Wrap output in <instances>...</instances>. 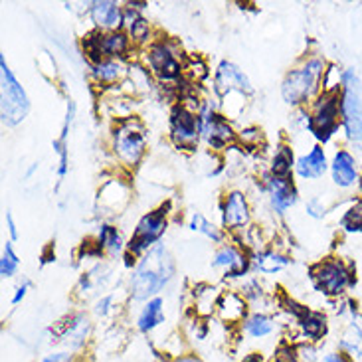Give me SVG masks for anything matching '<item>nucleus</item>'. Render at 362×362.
Returning <instances> with one entry per match:
<instances>
[{"instance_id": "5701e85b", "label": "nucleus", "mask_w": 362, "mask_h": 362, "mask_svg": "<svg viewBox=\"0 0 362 362\" xmlns=\"http://www.w3.org/2000/svg\"><path fill=\"white\" fill-rule=\"evenodd\" d=\"M255 265L262 274H277L289 265V259L277 252H262L255 255Z\"/></svg>"}, {"instance_id": "f704fd0d", "label": "nucleus", "mask_w": 362, "mask_h": 362, "mask_svg": "<svg viewBox=\"0 0 362 362\" xmlns=\"http://www.w3.org/2000/svg\"><path fill=\"white\" fill-rule=\"evenodd\" d=\"M6 226H8L10 240H12V242H16V240H18V230H16L14 218H12V214H10V212H6Z\"/></svg>"}, {"instance_id": "dca6fc26", "label": "nucleus", "mask_w": 362, "mask_h": 362, "mask_svg": "<svg viewBox=\"0 0 362 362\" xmlns=\"http://www.w3.org/2000/svg\"><path fill=\"white\" fill-rule=\"evenodd\" d=\"M331 175H333V182L339 188H351L358 180L356 158L349 151H344V148L339 151L334 155L333 163H331Z\"/></svg>"}, {"instance_id": "1a4fd4ad", "label": "nucleus", "mask_w": 362, "mask_h": 362, "mask_svg": "<svg viewBox=\"0 0 362 362\" xmlns=\"http://www.w3.org/2000/svg\"><path fill=\"white\" fill-rule=\"evenodd\" d=\"M202 135L200 115L186 105H175L170 111V137L180 148H194Z\"/></svg>"}, {"instance_id": "6e6552de", "label": "nucleus", "mask_w": 362, "mask_h": 362, "mask_svg": "<svg viewBox=\"0 0 362 362\" xmlns=\"http://www.w3.org/2000/svg\"><path fill=\"white\" fill-rule=\"evenodd\" d=\"M145 145H147L145 131H143V127L139 125L137 121H125L115 131V135H113L115 155L129 167L139 165V160H141L143 153H145Z\"/></svg>"}, {"instance_id": "aec40b11", "label": "nucleus", "mask_w": 362, "mask_h": 362, "mask_svg": "<svg viewBox=\"0 0 362 362\" xmlns=\"http://www.w3.org/2000/svg\"><path fill=\"white\" fill-rule=\"evenodd\" d=\"M160 323H165V313H163V299L155 297L148 299V303L143 307V311L139 315L137 327L141 333H148Z\"/></svg>"}, {"instance_id": "20e7f679", "label": "nucleus", "mask_w": 362, "mask_h": 362, "mask_svg": "<svg viewBox=\"0 0 362 362\" xmlns=\"http://www.w3.org/2000/svg\"><path fill=\"white\" fill-rule=\"evenodd\" d=\"M0 74H2V121L4 125L14 127L28 115L30 101L20 81L6 66V59L0 58Z\"/></svg>"}, {"instance_id": "423d86ee", "label": "nucleus", "mask_w": 362, "mask_h": 362, "mask_svg": "<svg viewBox=\"0 0 362 362\" xmlns=\"http://www.w3.org/2000/svg\"><path fill=\"white\" fill-rule=\"evenodd\" d=\"M311 279L315 287L329 297H339L349 285H353V275L349 272V267L337 257H329L313 265Z\"/></svg>"}, {"instance_id": "4c0bfd02", "label": "nucleus", "mask_w": 362, "mask_h": 362, "mask_svg": "<svg viewBox=\"0 0 362 362\" xmlns=\"http://www.w3.org/2000/svg\"><path fill=\"white\" fill-rule=\"evenodd\" d=\"M272 362H295L293 351H281Z\"/></svg>"}, {"instance_id": "f8f14e48", "label": "nucleus", "mask_w": 362, "mask_h": 362, "mask_svg": "<svg viewBox=\"0 0 362 362\" xmlns=\"http://www.w3.org/2000/svg\"><path fill=\"white\" fill-rule=\"evenodd\" d=\"M148 66L153 69V74L163 81L177 79L182 71V66L175 56V52L165 42H157L148 48Z\"/></svg>"}, {"instance_id": "6ab92c4d", "label": "nucleus", "mask_w": 362, "mask_h": 362, "mask_svg": "<svg viewBox=\"0 0 362 362\" xmlns=\"http://www.w3.org/2000/svg\"><path fill=\"white\" fill-rule=\"evenodd\" d=\"M297 175L305 180H315V178H321L327 173V157H325V151L321 147H313L307 155L297 160L295 165Z\"/></svg>"}, {"instance_id": "e433bc0d", "label": "nucleus", "mask_w": 362, "mask_h": 362, "mask_svg": "<svg viewBox=\"0 0 362 362\" xmlns=\"http://www.w3.org/2000/svg\"><path fill=\"white\" fill-rule=\"evenodd\" d=\"M42 362H71V356L68 353H56L46 356Z\"/></svg>"}, {"instance_id": "a19ab883", "label": "nucleus", "mask_w": 362, "mask_h": 362, "mask_svg": "<svg viewBox=\"0 0 362 362\" xmlns=\"http://www.w3.org/2000/svg\"><path fill=\"white\" fill-rule=\"evenodd\" d=\"M173 362H202L194 358V356H185V358H178V361H173Z\"/></svg>"}, {"instance_id": "39448f33", "label": "nucleus", "mask_w": 362, "mask_h": 362, "mask_svg": "<svg viewBox=\"0 0 362 362\" xmlns=\"http://www.w3.org/2000/svg\"><path fill=\"white\" fill-rule=\"evenodd\" d=\"M341 121L351 141H362V98L358 78L353 69L343 71V91H341Z\"/></svg>"}, {"instance_id": "b1692460", "label": "nucleus", "mask_w": 362, "mask_h": 362, "mask_svg": "<svg viewBox=\"0 0 362 362\" xmlns=\"http://www.w3.org/2000/svg\"><path fill=\"white\" fill-rule=\"evenodd\" d=\"M293 168V151L289 147H281L275 151L274 160H272V175L275 178H287Z\"/></svg>"}, {"instance_id": "0eeeda50", "label": "nucleus", "mask_w": 362, "mask_h": 362, "mask_svg": "<svg viewBox=\"0 0 362 362\" xmlns=\"http://www.w3.org/2000/svg\"><path fill=\"white\" fill-rule=\"evenodd\" d=\"M168 208V206H167ZM165 206L160 210H155V212H148L141 220H139L137 228L133 232V238L127 244V252L135 255L145 254V252H151L148 247L155 245L163 238L165 230H167V210Z\"/></svg>"}, {"instance_id": "7ed1b4c3", "label": "nucleus", "mask_w": 362, "mask_h": 362, "mask_svg": "<svg viewBox=\"0 0 362 362\" xmlns=\"http://www.w3.org/2000/svg\"><path fill=\"white\" fill-rule=\"evenodd\" d=\"M341 93L327 91L317 98L313 105V115L307 119V127L319 141H331L341 125Z\"/></svg>"}, {"instance_id": "bb28decb", "label": "nucleus", "mask_w": 362, "mask_h": 362, "mask_svg": "<svg viewBox=\"0 0 362 362\" xmlns=\"http://www.w3.org/2000/svg\"><path fill=\"white\" fill-rule=\"evenodd\" d=\"M244 329L245 333L252 334L255 339H264L274 331V321L269 317H265V315H254V317H250L245 321Z\"/></svg>"}, {"instance_id": "c85d7f7f", "label": "nucleus", "mask_w": 362, "mask_h": 362, "mask_svg": "<svg viewBox=\"0 0 362 362\" xmlns=\"http://www.w3.org/2000/svg\"><path fill=\"white\" fill-rule=\"evenodd\" d=\"M18 265L20 259L16 252H14V247L10 242H6L4 245V252H2V259H0V275L2 277H12V275L18 272Z\"/></svg>"}, {"instance_id": "72a5a7b5", "label": "nucleus", "mask_w": 362, "mask_h": 362, "mask_svg": "<svg viewBox=\"0 0 362 362\" xmlns=\"http://www.w3.org/2000/svg\"><path fill=\"white\" fill-rule=\"evenodd\" d=\"M111 301H113V297H111V295L103 297V299H101V301L98 303V307H95V313L101 315V317H103V315H107L109 305H111Z\"/></svg>"}, {"instance_id": "4be33fe9", "label": "nucleus", "mask_w": 362, "mask_h": 362, "mask_svg": "<svg viewBox=\"0 0 362 362\" xmlns=\"http://www.w3.org/2000/svg\"><path fill=\"white\" fill-rule=\"evenodd\" d=\"M299 325H301V329H303L305 337H309V339H323L325 334H327V319H325V315L317 313V311H307V313L299 319Z\"/></svg>"}, {"instance_id": "473e14b6", "label": "nucleus", "mask_w": 362, "mask_h": 362, "mask_svg": "<svg viewBox=\"0 0 362 362\" xmlns=\"http://www.w3.org/2000/svg\"><path fill=\"white\" fill-rule=\"evenodd\" d=\"M259 139H262V131L259 129H245V131H242V141H245V143L259 141Z\"/></svg>"}, {"instance_id": "2f4dec72", "label": "nucleus", "mask_w": 362, "mask_h": 362, "mask_svg": "<svg viewBox=\"0 0 362 362\" xmlns=\"http://www.w3.org/2000/svg\"><path fill=\"white\" fill-rule=\"evenodd\" d=\"M307 214L313 216V218H323L325 216V206L319 198H313L307 202Z\"/></svg>"}, {"instance_id": "a878e982", "label": "nucleus", "mask_w": 362, "mask_h": 362, "mask_svg": "<svg viewBox=\"0 0 362 362\" xmlns=\"http://www.w3.org/2000/svg\"><path fill=\"white\" fill-rule=\"evenodd\" d=\"M93 76H95L98 81L111 83V81H117L123 76V66L115 59H105V62H101L93 68Z\"/></svg>"}, {"instance_id": "412c9836", "label": "nucleus", "mask_w": 362, "mask_h": 362, "mask_svg": "<svg viewBox=\"0 0 362 362\" xmlns=\"http://www.w3.org/2000/svg\"><path fill=\"white\" fill-rule=\"evenodd\" d=\"M89 334V321L86 315H74L69 319V323L66 325L62 337L66 339V343L71 344V346H79L88 339Z\"/></svg>"}, {"instance_id": "ddd939ff", "label": "nucleus", "mask_w": 362, "mask_h": 362, "mask_svg": "<svg viewBox=\"0 0 362 362\" xmlns=\"http://www.w3.org/2000/svg\"><path fill=\"white\" fill-rule=\"evenodd\" d=\"M200 115V121H202V135L208 141V145L214 148H224L226 145H230L234 141V131L228 125V121L216 115L208 109H202Z\"/></svg>"}, {"instance_id": "9b49d317", "label": "nucleus", "mask_w": 362, "mask_h": 362, "mask_svg": "<svg viewBox=\"0 0 362 362\" xmlns=\"http://www.w3.org/2000/svg\"><path fill=\"white\" fill-rule=\"evenodd\" d=\"M214 91L218 98L226 99L228 95H232L234 91L238 93H254V88L250 83V79L245 78V74L242 69L234 66L232 62H222L214 76Z\"/></svg>"}, {"instance_id": "58836bf2", "label": "nucleus", "mask_w": 362, "mask_h": 362, "mask_svg": "<svg viewBox=\"0 0 362 362\" xmlns=\"http://www.w3.org/2000/svg\"><path fill=\"white\" fill-rule=\"evenodd\" d=\"M323 362H346L343 354L339 353H331V354H325Z\"/></svg>"}, {"instance_id": "f257e3e1", "label": "nucleus", "mask_w": 362, "mask_h": 362, "mask_svg": "<svg viewBox=\"0 0 362 362\" xmlns=\"http://www.w3.org/2000/svg\"><path fill=\"white\" fill-rule=\"evenodd\" d=\"M175 275V262L163 245H155L131 277V293L135 299H148L165 287Z\"/></svg>"}, {"instance_id": "a211bd4d", "label": "nucleus", "mask_w": 362, "mask_h": 362, "mask_svg": "<svg viewBox=\"0 0 362 362\" xmlns=\"http://www.w3.org/2000/svg\"><path fill=\"white\" fill-rule=\"evenodd\" d=\"M267 190H269V198H272L275 212H279V214H284L287 208H291L297 202V192L287 178H269Z\"/></svg>"}, {"instance_id": "c756f323", "label": "nucleus", "mask_w": 362, "mask_h": 362, "mask_svg": "<svg viewBox=\"0 0 362 362\" xmlns=\"http://www.w3.org/2000/svg\"><path fill=\"white\" fill-rule=\"evenodd\" d=\"M341 226L346 232H362V200H358L351 210H346V214L341 220Z\"/></svg>"}, {"instance_id": "79ce46f5", "label": "nucleus", "mask_w": 362, "mask_h": 362, "mask_svg": "<svg viewBox=\"0 0 362 362\" xmlns=\"http://www.w3.org/2000/svg\"><path fill=\"white\" fill-rule=\"evenodd\" d=\"M361 190H362V177H361Z\"/></svg>"}, {"instance_id": "c9c22d12", "label": "nucleus", "mask_w": 362, "mask_h": 362, "mask_svg": "<svg viewBox=\"0 0 362 362\" xmlns=\"http://www.w3.org/2000/svg\"><path fill=\"white\" fill-rule=\"evenodd\" d=\"M28 287H30L28 281H26V284L20 285L18 289H16V293H14V297H12V305H18L20 301L24 299V295H26V291H28Z\"/></svg>"}, {"instance_id": "393cba45", "label": "nucleus", "mask_w": 362, "mask_h": 362, "mask_svg": "<svg viewBox=\"0 0 362 362\" xmlns=\"http://www.w3.org/2000/svg\"><path fill=\"white\" fill-rule=\"evenodd\" d=\"M99 247L105 250V252H111V254H117L123 250V240H121V234L117 232V228L113 226L103 224L99 228Z\"/></svg>"}, {"instance_id": "9d476101", "label": "nucleus", "mask_w": 362, "mask_h": 362, "mask_svg": "<svg viewBox=\"0 0 362 362\" xmlns=\"http://www.w3.org/2000/svg\"><path fill=\"white\" fill-rule=\"evenodd\" d=\"M86 52L89 58L95 62V66L105 62V58H115L125 54L129 48V40L123 32H98L91 34L86 42Z\"/></svg>"}, {"instance_id": "7c9ffc66", "label": "nucleus", "mask_w": 362, "mask_h": 362, "mask_svg": "<svg viewBox=\"0 0 362 362\" xmlns=\"http://www.w3.org/2000/svg\"><path fill=\"white\" fill-rule=\"evenodd\" d=\"M129 10H131V16H133V20H125L129 24V34L133 36L135 42H143L148 36V22L145 18H141L133 8Z\"/></svg>"}, {"instance_id": "2eb2a0df", "label": "nucleus", "mask_w": 362, "mask_h": 362, "mask_svg": "<svg viewBox=\"0 0 362 362\" xmlns=\"http://www.w3.org/2000/svg\"><path fill=\"white\" fill-rule=\"evenodd\" d=\"M212 267L224 269L228 277H240V275H244L247 272L250 262H247V257L238 247H234V245H224V247H220L214 254Z\"/></svg>"}, {"instance_id": "4468645a", "label": "nucleus", "mask_w": 362, "mask_h": 362, "mask_svg": "<svg viewBox=\"0 0 362 362\" xmlns=\"http://www.w3.org/2000/svg\"><path fill=\"white\" fill-rule=\"evenodd\" d=\"M250 204L244 192L234 190L230 192L224 202V210H222V218H224V226L230 230L235 228H244L250 222Z\"/></svg>"}, {"instance_id": "ea45409f", "label": "nucleus", "mask_w": 362, "mask_h": 362, "mask_svg": "<svg viewBox=\"0 0 362 362\" xmlns=\"http://www.w3.org/2000/svg\"><path fill=\"white\" fill-rule=\"evenodd\" d=\"M242 362H264V358H262V356H259V354H250V356H245L244 361Z\"/></svg>"}, {"instance_id": "f03ea898", "label": "nucleus", "mask_w": 362, "mask_h": 362, "mask_svg": "<svg viewBox=\"0 0 362 362\" xmlns=\"http://www.w3.org/2000/svg\"><path fill=\"white\" fill-rule=\"evenodd\" d=\"M323 71L325 64L323 59L319 58L307 59L301 68L291 69L285 76L284 83H281V95H284L285 103H289V105L305 103L307 99L313 95Z\"/></svg>"}, {"instance_id": "f3484780", "label": "nucleus", "mask_w": 362, "mask_h": 362, "mask_svg": "<svg viewBox=\"0 0 362 362\" xmlns=\"http://www.w3.org/2000/svg\"><path fill=\"white\" fill-rule=\"evenodd\" d=\"M91 20L95 22V26L101 30H117L123 22H125V12L119 8L117 2H93L91 6Z\"/></svg>"}, {"instance_id": "cd10ccee", "label": "nucleus", "mask_w": 362, "mask_h": 362, "mask_svg": "<svg viewBox=\"0 0 362 362\" xmlns=\"http://www.w3.org/2000/svg\"><path fill=\"white\" fill-rule=\"evenodd\" d=\"M190 230L206 235V238H210V240H214V242H222V238H224L222 232H220L212 222H208L200 212H196V214L190 218Z\"/></svg>"}]
</instances>
